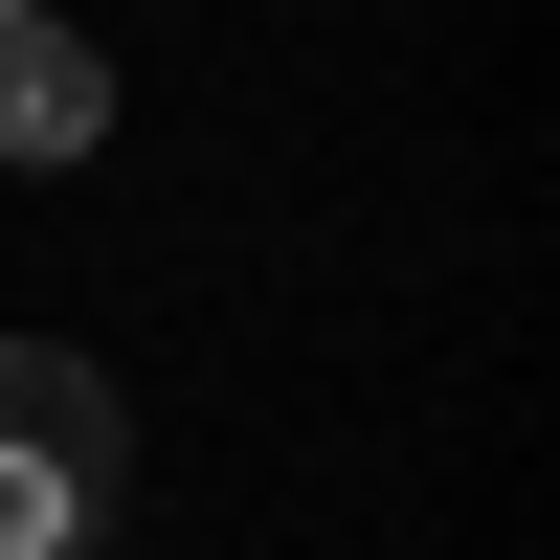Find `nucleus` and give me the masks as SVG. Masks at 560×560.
I'll list each match as a JSON object with an SVG mask.
<instances>
[{"instance_id": "f257e3e1", "label": "nucleus", "mask_w": 560, "mask_h": 560, "mask_svg": "<svg viewBox=\"0 0 560 560\" xmlns=\"http://www.w3.org/2000/svg\"><path fill=\"white\" fill-rule=\"evenodd\" d=\"M113 382H90L68 337H0V560H68L90 516H113Z\"/></svg>"}, {"instance_id": "f03ea898", "label": "nucleus", "mask_w": 560, "mask_h": 560, "mask_svg": "<svg viewBox=\"0 0 560 560\" xmlns=\"http://www.w3.org/2000/svg\"><path fill=\"white\" fill-rule=\"evenodd\" d=\"M90 135H113V68H90V45L23 0V23H0V158L45 179V158H90Z\"/></svg>"}, {"instance_id": "7ed1b4c3", "label": "nucleus", "mask_w": 560, "mask_h": 560, "mask_svg": "<svg viewBox=\"0 0 560 560\" xmlns=\"http://www.w3.org/2000/svg\"><path fill=\"white\" fill-rule=\"evenodd\" d=\"M68 560H113V538H68Z\"/></svg>"}, {"instance_id": "20e7f679", "label": "nucleus", "mask_w": 560, "mask_h": 560, "mask_svg": "<svg viewBox=\"0 0 560 560\" xmlns=\"http://www.w3.org/2000/svg\"><path fill=\"white\" fill-rule=\"evenodd\" d=\"M0 23H23V0H0Z\"/></svg>"}]
</instances>
